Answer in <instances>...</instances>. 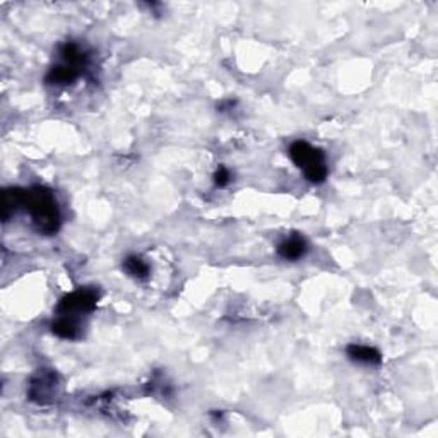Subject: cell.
I'll list each match as a JSON object with an SVG mask.
<instances>
[{
	"mask_svg": "<svg viewBox=\"0 0 438 438\" xmlns=\"http://www.w3.org/2000/svg\"><path fill=\"white\" fill-rule=\"evenodd\" d=\"M31 216L33 226L40 235H55L62 225V214H60L59 202L55 194L48 187L34 185L26 188L24 192V207Z\"/></svg>",
	"mask_w": 438,
	"mask_h": 438,
	"instance_id": "6da1fadb",
	"label": "cell"
},
{
	"mask_svg": "<svg viewBox=\"0 0 438 438\" xmlns=\"http://www.w3.org/2000/svg\"><path fill=\"white\" fill-rule=\"evenodd\" d=\"M99 293L93 288H80L78 291H72L71 295H65L57 305L59 315H78L91 313L98 305Z\"/></svg>",
	"mask_w": 438,
	"mask_h": 438,
	"instance_id": "7a4b0ae2",
	"label": "cell"
},
{
	"mask_svg": "<svg viewBox=\"0 0 438 438\" xmlns=\"http://www.w3.org/2000/svg\"><path fill=\"white\" fill-rule=\"evenodd\" d=\"M288 153H290V157L293 160V163L303 171L315 167V164L325 163L324 151L318 148H313L306 141H295L290 146V149H288Z\"/></svg>",
	"mask_w": 438,
	"mask_h": 438,
	"instance_id": "3957f363",
	"label": "cell"
},
{
	"mask_svg": "<svg viewBox=\"0 0 438 438\" xmlns=\"http://www.w3.org/2000/svg\"><path fill=\"white\" fill-rule=\"evenodd\" d=\"M57 387V375L50 370H41L40 374L34 375L29 383L28 395L36 404H47L52 401L53 390Z\"/></svg>",
	"mask_w": 438,
	"mask_h": 438,
	"instance_id": "277c9868",
	"label": "cell"
},
{
	"mask_svg": "<svg viewBox=\"0 0 438 438\" xmlns=\"http://www.w3.org/2000/svg\"><path fill=\"white\" fill-rule=\"evenodd\" d=\"M80 74H83V69L62 62L50 69L45 83L50 86H69V84H74Z\"/></svg>",
	"mask_w": 438,
	"mask_h": 438,
	"instance_id": "5b68a950",
	"label": "cell"
},
{
	"mask_svg": "<svg viewBox=\"0 0 438 438\" xmlns=\"http://www.w3.org/2000/svg\"><path fill=\"white\" fill-rule=\"evenodd\" d=\"M52 332L57 337L65 341H76L79 339L80 334H83V327H80V322L78 317L74 315H59L55 322L52 324Z\"/></svg>",
	"mask_w": 438,
	"mask_h": 438,
	"instance_id": "8992f818",
	"label": "cell"
},
{
	"mask_svg": "<svg viewBox=\"0 0 438 438\" xmlns=\"http://www.w3.org/2000/svg\"><path fill=\"white\" fill-rule=\"evenodd\" d=\"M24 192L26 188L10 187L3 188L2 192V219L3 222L9 221L19 209L24 207Z\"/></svg>",
	"mask_w": 438,
	"mask_h": 438,
	"instance_id": "52a82bcc",
	"label": "cell"
},
{
	"mask_svg": "<svg viewBox=\"0 0 438 438\" xmlns=\"http://www.w3.org/2000/svg\"><path fill=\"white\" fill-rule=\"evenodd\" d=\"M309 252V243L303 236L293 235L278 245V255L284 260H299Z\"/></svg>",
	"mask_w": 438,
	"mask_h": 438,
	"instance_id": "ba28073f",
	"label": "cell"
},
{
	"mask_svg": "<svg viewBox=\"0 0 438 438\" xmlns=\"http://www.w3.org/2000/svg\"><path fill=\"white\" fill-rule=\"evenodd\" d=\"M346 355L351 361L360 365H370V367H376L382 363V353L379 349L372 348V346L363 344H349L346 348Z\"/></svg>",
	"mask_w": 438,
	"mask_h": 438,
	"instance_id": "9c48e42d",
	"label": "cell"
},
{
	"mask_svg": "<svg viewBox=\"0 0 438 438\" xmlns=\"http://www.w3.org/2000/svg\"><path fill=\"white\" fill-rule=\"evenodd\" d=\"M59 55L64 64L74 65V67L83 69V71L87 65V60H90V55H87L86 50L80 48L74 41H65L64 45H60Z\"/></svg>",
	"mask_w": 438,
	"mask_h": 438,
	"instance_id": "30bf717a",
	"label": "cell"
},
{
	"mask_svg": "<svg viewBox=\"0 0 438 438\" xmlns=\"http://www.w3.org/2000/svg\"><path fill=\"white\" fill-rule=\"evenodd\" d=\"M122 269L127 272V276L134 278L136 281H146L151 276V267L139 255H127L122 262Z\"/></svg>",
	"mask_w": 438,
	"mask_h": 438,
	"instance_id": "8fae6325",
	"label": "cell"
},
{
	"mask_svg": "<svg viewBox=\"0 0 438 438\" xmlns=\"http://www.w3.org/2000/svg\"><path fill=\"white\" fill-rule=\"evenodd\" d=\"M303 175H305V178L309 180L310 183H313V185H320V183H324L325 180H327L329 168H327V164H325V163L315 164V167L309 168V170L303 171Z\"/></svg>",
	"mask_w": 438,
	"mask_h": 438,
	"instance_id": "7c38bea8",
	"label": "cell"
},
{
	"mask_svg": "<svg viewBox=\"0 0 438 438\" xmlns=\"http://www.w3.org/2000/svg\"><path fill=\"white\" fill-rule=\"evenodd\" d=\"M213 180H214V185L219 188H225L226 185H229V182H232V173H229V170L226 167H219L218 170L214 171Z\"/></svg>",
	"mask_w": 438,
	"mask_h": 438,
	"instance_id": "4fadbf2b",
	"label": "cell"
},
{
	"mask_svg": "<svg viewBox=\"0 0 438 438\" xmlns=\"http://www.w3.org/2000/svg\"><path fill=\"white\" fill-rule=\"evenodd\" d=\"M236 105V99H226V101H221L218 105V111H221V113H225V111L228 110H233Z\"/></svg>",
	"mask_w": 438,
	"mask_h": 438,
	"instance_id": "5bb4252c",
	"label": "cell"
},
{
	"mask_svg": "<svg viewBox=\"0 0 438 438\" xmlns=\"http://www.w3.org/2000/svg\"><path fill=\"white\" fill-rule=\"evenodd\" d=\"M211 418H214V420L219 421L222 418V411H213V413H211Z\"/></svg>",
	"mask_w": 438,
	"mask_h": 438,
	"instance_id": "9a60e30c",
	"label": "cell"
}]
</instances>
